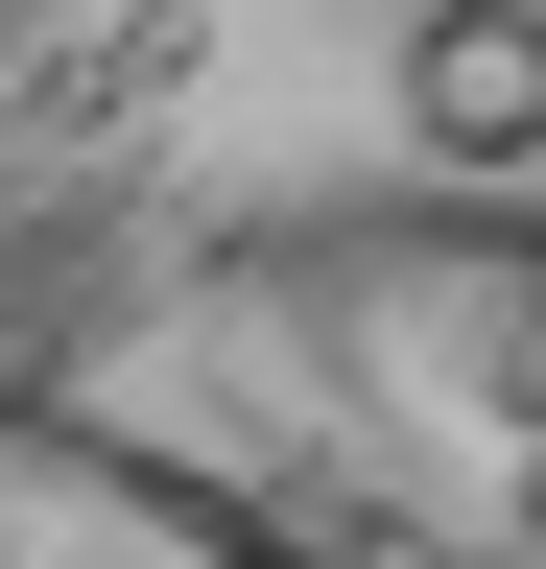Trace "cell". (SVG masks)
<instances>
[{
    "label": "cell",
    "mask_w": 546,
    "mask_h": 569,
    "mask_svg": "<svg viewBox=\"0 0 546 569\" xmlns=\"http://www.w3.org/2000/svg\"><path fill=\"white\" fill-rule=\"evenodd\" d=\"M309 569H546V213H261L215 238V403L143 427Z\"/></svg>",
    "instance_id": "obj_1"
},
{
    "label": "cell",
    "mask_w": 546,
    "mask_h": 569,
    "mask_svg": "<svg viewBox=\"0 0 546 569\" xmlns=\"http://www.w3.org/2000/svg\"><path fill=\"white\" fill-rule=\"evenodd\" d=\"M0 569H309L261 498H215L190 451H143L72 380H0Z\"/></svg>",
    "instance_id": "obj_2"
},
{
    "label": "cell",
    "mask_w": 546,
    "mask_h": 569,
    "mask_svg": "<svg viewBox=\"0 0 546 569\" xmlns=\"http://www.w3.org/2000/svg\"><path fill=\"white\" fill-rule=\"evenodd\" d=\"M404 142H428V167H546V0H428V24H404Z\"/></svg>",
    "instance_id": "obj_3"
}]
</instances>
